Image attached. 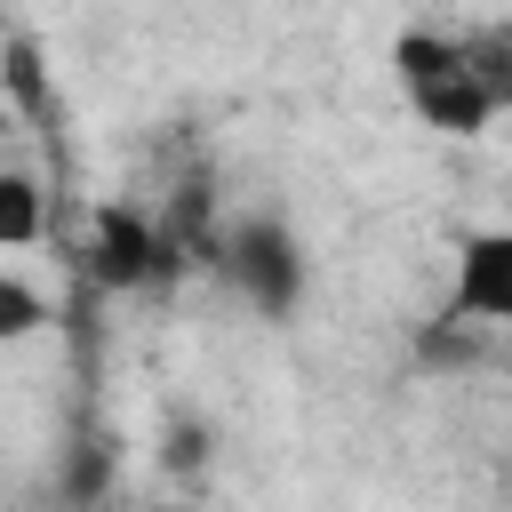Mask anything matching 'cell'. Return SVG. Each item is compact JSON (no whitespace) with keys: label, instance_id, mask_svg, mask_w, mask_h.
<instances>
[{"label":"cell","instance_id":"obj_3","mask_svg":"<svg viewBox=\"0 0 512 512\" xmlns=\"http://www.w3.org/2000/svg\"><path fill=\"white\" fill-rule=\"evenodd\" d=\"M448 320H472V328H512V224L472 232V240L456 248Z\"/></svg>","mask_w":512,"mask_h":512},{"label":"cell","instance_id":"obj_2","mask_svg":"<svg viewBox=\"0 0 512 512\" xmlns=\"http://www.w3.org/2000/svg\"><path fill=\"white\" fill-rule=\"evenodd\" d=\"M216 264L232 272V288H240L256 312H288V304L304 296V256H296V240H288L272 216H248V224L216 248Z\"/></svg>","mask_w":512,"mask_h":512},{"label":"cell","instance_id":"obj_1","mask_svg":"<svg viewBox=\"0 0 512 512\" xmlns=\"http://www.w3.org/2000/svg\"><path fill=\"white\" fill-rule=\"evenodd\" d=\"M392 72L416 120L448 136H480L512 104V32L504 24H408L392 40Z\"/></svg>","mask_w":512,"mask_h":512},{"label":"cell","instance_id":"obj_5","mask_svg":"<svg viewBox=\"0 0 512 512\" xmlns=\"http://www.w3.org/2000/svg\"><path fill=\"white\" fill-rule=\"evenodd\" d=\"M32 240H40V184L0 176V248H32Z\"/></svg>","mask_w":512,"mask_h":512},{"label":"cell","instance_id":"obj_6","mask_svg":"<svg viewBox=\"0 0 512 512\" xmlns=\"http://www.w3.org/2000/svg\"><path fill=\"white\" fill-rule=\"evenodd\" d=\"M40 312H48V304L8 272V280H0V336H32V328H40Z\"/></svg>","mask_w":512,"mask_h":512},{"label":"cell","instance_id":"obj_4","mask_svg":"<svg viewBox=\"0 0 512 512\" xmlns=\"http://www.w3.org/2000/svg\"><path fill=\"white\" fill-rule=\"evenodd\" d=\"M168 240L144 224V216H128V208H96V232H88V272L104 280V288H136V280H152V272H168Z\"/></svg>","mask_w":512,"mask_h":512}]
</instances>
